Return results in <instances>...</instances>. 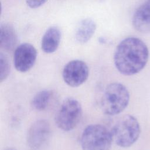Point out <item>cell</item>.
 <instances>
[{
    "label": "cell",
    "mask_w": 150,
    "mask_h": 150,
    "mask_svg": "<svg viewBox=\"0 0 150 150\" xmlns=\"http://www.w3.org/2000/svg\"><path fill=\"white\" fill-rule=\"evenodd\" d=\"M96 30V23L91 19L86 18L79 23L76 33L75 38L81 43L87 42L94 35Z\"/></svg>",
    "instance_id": "7c38bea8"
},
{
    "label": "cell",
    "mask_w": 150,
    "mask_h": 150,
    "mask_svg": "<svg viewBox=\"0 0 150 150\" xmlns=\"http://www.w3.org/2000/svg\"><path fill=\"white\" fill-rule=\"evenodd\" d=\"M148 57L149 50L146 45L141 39L130 36L123 39L117 46L114 62L121 74L132 76L145 67Z\"/></svg>",
    "instance_id": "6da1fadb"
},
{
    "label": "cell",
    "mask_w": 150,
    "mask_h": 150,
    "mask_svg": "<svg viewBox=\"0 0 150 150\" xmlns=\"http://www.w3.org/2000/svg\"><path fill=\"white\" fill-rule=\"evenodd\" d=\"M83 110L78 100L68 98L64 100L55 115V123L64 131L73 130L79 124L82 116Z\"/></svg>",
    "instance_id": "5b68a950"
},
{
    "label": "cell",
    "mask_w": 150,
    "mask_h": 150,
    "mask_svg": "<svg viewBox=\"0 0 150 150\" xmlns=\"http://www.w3.org/2000/svg\"><path fill=\"white\" fill-rule=\"evenodd\" d=\"M47 1V0H25L27 5L32 9L38 8L41 6L45 4Z\"/></svg>",
    "instance_id": "9a60e30c"
},
{
    "label": "cell",
    "mask_w": 150,
    "mask_h": 150,
    "mask_svg": "<svg viewBox=\"0 0 150 150\" xmlns=\"http://www.w3.org/2000/svg\"><path fill=\"white\" fill-rule=\"evenodd\" d=\"M51 134L48 121L41 119L35 121L29 127L27 144L30 150H40L47 142Z\"/></svg>",
    "instance_id": "8992f818"
},
{
    "label": "cell",
    "mask_w": 150,
    "mask_h": 150,
    "mask_svg": "<svg viewBox=\"0 0 150 150\" xmlns=\"http://www.w3.org/2000/svg\"><path fill=\"white\" fill-rule=\"evenodd\" d=\"M132 24L139 32H150V0L145 1L136 9L132 18Z\"/></svg>",
    "instance_id": "9c48e42d"
},
{
    "label": "cell",
    "mask_w": 150,
    "mask_h": 150,
    "mask_svg": "<svg viewBox=\"0 0 150 150\" xmlns=\"http://www.w3.org/2000/svg\"><path fill=\"white\" fill-rule=\"evenodd\" d=\"M89 70L87 64L81 60H73L64 67L62 77L70 87H76L83 84L88 79Z\"/></svg>",
    "instance_id": "52a82bcc"
},
{
    "label": "cell",
    "mask_w": 150,
    "mask_h": 150,
    "mask_svg": "<svg viewBox=\"0 0 150 150\" xmlns=\"http://www.w3.org/2000/svg\"><path fill=\"white\" fill-rule=\"evenodd\" d=\"M37 58L35 47L28 43H23L17 46L13 54L15 69L20 72L29 71L34 66Z\"/></svg>",
    "instance_id": "ba28073f"
},
{
    "label": "cell",
    "mask_w": 150,
    "mask_h": 150,
    "mask_svg": "<svg viewBox=\"0 0 150 150\" xmlns=\"http://www.w3.org/2000/svg\"><path fill=\"white\" fill-rule=\"evenodd\" d=\"M11 67L7 57L3 53L0 54V81L2 83L9 76Z\"/></svg>",
    "instance_id": "5bb4252c"
},
{
    "label": "cell",
    "mask_w": 150,
    "mask_h": 150,
    "mask_svg": "<svg viewBox=\"0 0 150 150\" xmlns=\"http://www.w3.org/2000/svg\"><path fill=\"white\" fill-rule=\"evenodd\" d=\"M111 131L115 143L120 147L128 148L138 139L141 127L134 116L127 114L121 117Z\"/></svg>",
    "instance_id": "3957f363"
},
{
    "label": "cell",
    "mask_w": 150,
    "mask_h": 150,
    "mask_svg": "<svg viewBox=\"0 0 150 150\" xmlns=\"http://www.w3.org/2000/svg\"><path fill=\"white\" fill-rule=\"evenodd\" d=\"M18 36L13 27L8 23L1 24L0 27V46L6 51H11L16 46Z\"/></svg>",
    "instance_id": "8fae6325"
},
{
    "label": "cell",
    "mask_w": 150,
    "mask_h": 150,
    "mask_svg": "<svg viewBox=\"0 0 150 150\" xmlns=\"http://www.w3.org/2000/svg\"><path fill=\"white\" fill-rule=\"evenodd\" d=\"M129 101V93L127 87L120 83H112L105 88L100 107L104 114L115 115L122 112Z\"/></svg>",
    "instance_id": "7a4b0ae2"
},
{
    "label": "cell",
    "mask_w": 150,
    "mask_h": 150,
    "mask_svg": "<svg viewBox=\"0 0 150 150\" xmlns=\"http://www.w3.org/2000/svg\"><path fill=\"white\" fill-rule=\"evenodd\" d=\"M61 32L57 26L49 28L44 33L41 42V47L46 53H52L58 48L61 40Z\"/></svg>",
    "instance_id": "30bf717a"
},
{
    "label": "cell",
    "mask_w": 150,
    "mask_h": 150,
    "mask_svg": "<svg viewBox=\"0 0 150 150\" xmlns=\"http://www.w3.org/2000/svg\"><path fill=\"white\" fill-rule=\"evenodd\" d=\"M4 150H16V149L13 148H6Z\"/></svg>",
    "instance_id": "2e32d148"
},
{
    "label": "cell",
    "mask_w": 150,
    "mask_h": 150,
    "mask_svg": "<svg viewBox=\"0 0 150 150\" xmlns=\"http://www.w3.org/2000/svg\"><path fill=\"white\" fill-rule=\"evenodd\" d=\"M52 96V92L49 90H43L37 93L33 97L31 105L38 111L45 110L50 103Z\"/></svg>",
    "instance_id": "4fadbf2b"
},
{
    "label": "cell",
    "mask_w": 150,
    "mask_h": 150,
    "mask_svg": "<svg viewBox=\"0 0 150 150\" xmlns=\"http://www.w3.org/2000/svg\"><path fill=\"white\" fill-rule=\"evenodd\" d=\"M112 141L111 131L101 124H91L83 130L80 144L83 150H110Z\"/></svg>",
    "instance_id": "277c9868"
}]
</instances>
